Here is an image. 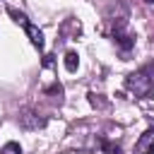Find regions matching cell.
<instances>
[{"mask_svg": "<svg viewBox=\"0 0 154 154\" xmlns=\"http://www.w3.org/2000/svg\"><path fill=\"white\" fill-rule=\"evenodd\" d=\"M77 65H79V55H77L75 51H70V53L65 55V70H67V72H75Z\"/></svg>", "mask_w": 154, "mask_h": 154, "instance_id": "obj_6", "label": "cell"}, {"mask_svg": "<svg viewBox=\"0 0 154 154\" xmlns=\"http://www.w3.org/2000/svg\"><path fill=\"white\" fill-rule=\"evenodd\" d=\"M7 12H10V17H12V19H14L19 26H24V31L29 34V41H31V43H34L38 51H43V34H41V31H38V29H36L31 22H29V17H26L24 12H17L14 7H10Z\"/></svg>", "mask_w": 154, "mask_h": 154, "instance_id": "obj_2", "label": "cell"}, {"mask_svg": "<svg viewBox=\"0 0 154 154\" xmlns=\"http://www.w3.org/2000/svg\"><path fill=\"white\" fill-rule=\"evenodd\" d=\"M19 125H22V128H26V130H38V128H43V125H46V120H43V118H38L34 111H29V108H26V111H22V113H19Z\"/></svg>", "mask_w": 154, "mask_h": 154, "instance_id": "obj_4", "label": "cell"}, {"mask_svg": "<svg viewBox=\"0 0 154 154\" xmlns=\"http://www.w3.org/2000/svg\"><path fill=\"white\" fill-rule=\"evenodd\" d=\"M135 152L137 154H154V128H147L140 135V140L135 144Z\"/></svg>", "mask_w": 154, "mask_h": 154, "instance_id": "obj_3", "label": "cell"}, {"mask_svg": "<svg viewBox=\"0 0 154 154\" xmlns=\"http://www.w3.org/2000/svg\"><path fill=\"white\" fill-rule=\"evenodd\" d=\"M0 154H22V147H19V142H5Z\"/></svg>", "mask_w": 154, "mask_h": 154, "instance_id": "obj_7", "label": "cell"}, {"mask_svg": "<svg viewBox=\"0 0 154 154\" xmlns=\"http://www.w3.org/2000/svg\"><path fill=\"white\" fill-rule=\"evenodd\" d=\"M113 38H116V43H118L123 51H130V48L135 46V38H132L125 29H123V31H113Z\"/></svg>", "mask_w": 154, "mask_h": 154, "instance_id": "obj_5", "label": "cell"}, {"mask_svg": "<svg viewBox=\"0 0 154 154\" xmlns=\"http://www.w3.org/2000/svg\"><path fill=\"white\" fill-rule=\"evenodd\" d=\"M144 2H147V5H154V0H144Z\"/></svg>", "mask_w": 154, "mask_h": 154, "instance_id": "obj_8", "label": "cell"}, {"mask_svg": "<svg viewBox=\"0 0 154 154\" xmlns=\"http://www.w3.org/2000/svg\"><path fill=\"white\" fill-rule=\"evenodd\" d=\"M125 87H128V91H132L140 99H152V94H154V77L149 75V70H137V72H130L125 77Z\"/></svg>", "mask_w": 154, "mask_h": 154, "instance_id": "obj_1", "label": "cell"}]
</instances>
